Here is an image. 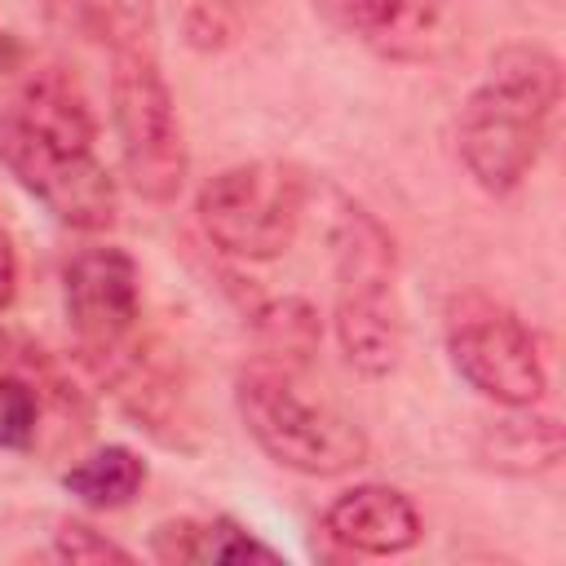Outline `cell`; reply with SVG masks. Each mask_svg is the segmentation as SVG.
<instances>
[{
    "mask_svg": "<svg viewBox=\"0 0 566 566\" xmlns=\"http://www.w3.org/2000/svg\"><path fill=\"white\" fill-rule=\"evenodd\" d=\"M93 111L80 84L49 66L22 80L0 111V164L62 226L106 230L115 221V181L93 155Z\"/></svg>",
    "mask_w": 566,
    "mask_h": 566,
    "instance_id": "6da1fadb",
    "label": "cell"
},
{
    "mask_svg": "<svg viewBox=\"0 0 566 566\" xmlns=\"http://www.w3.org/2000/svg\"><path fill=\"white\" fill-rule=\"evenodd\" d=\"M562 102V66L544 44H504L486 80L469 93L455 146L460 164L486 195H509L535 168L553 111Z\"/></svg>",
    "mask_w": 566,
    "mask_h": 566,
    "instance_id": "7a4b0ae2",
    "label": "cell"
},
{
    "mask_svg": "<svg viewBox=\"0 0 566 566\" xmlns=\"http://www.w3.org/2000/svg\"><path fill=\"white\" fill-rule=\"evenodd\" d=\"M332 252H336L340 354L363 376H389L407 340L402 305L394 287V239L367 208L340 199V212L332 226Z\"/></svg>",
    "mask_w": 566,
    "mask_h": 566,
    "instance_id": "3957f363",
    "label": "cell"
},
{
    "mask_svg": "<svg viewBox=\"0 0 566 566\" xmlns=\"http://www.w3.org/2000/svg\"><path fill=\"white\" fill-rule=\"evenodd\" d=\"M234 407L252 442L292 473L340 478L367 460V433L336 407L305 398L279 363H248L234 380Z\"/></svg>",
    "mask_w": 566,
    "mask_h": 566,
    "instance_id": "277c9868",
    "label": "cell"
},
{
    "mask_svg": "<svg viewBox=\"0 0 566 566\" xmlns=\"http://www.w3.org/2000/svg\"><path fill=\"white\" fill-rule=\"evenodd\" d=\"M111 115H115V137H119V159L128 186L150 199L168 203L177 199L186 181V137L177 119L172 88L146 49V40H124L111 44Z\"/></svg>",
    "mask_w": 566,
    "mask_h": 566,
    "instance_id": "5b68a950",
    "label": "cell"
},
{
    "mask_svg": "<svg viewBox=\"0 0 566 566\" xmlns=\"http://www.w3.org/2000/svg\"><path fill=\"white\" fill-rule=\"evenodd\" d=\"M305 217V177L287 164L256 159L217 172L199 190V226L226 256L274 261L296 243Z\"/></svg>",
    "mask_w": 566,
    "mask_h": 566,
    "instance_id": "8992f818",
    "label": "cell"
},
{
    "mask_svg": "<svg viewBox=\"0 0 566 566\" xmlns=\"http://www.w3.org/2000/svg\"><path fill=\"white\" fill-rule=\"evenodd\" d=\"M447 354L451 367L500 407L539 402L548 376L531 327L500 301L482 292H464L447 305Z\"/></svg>",
    "mask_w": 566,
    "mask_h": 566,
    "instance_id": "52a82bcc",
    "label": "cell"
},
{
    "mask_svg": "<svg viewBox=\"0 0 566 566\" xmlns=\"http://www.w3.org/2000/svg\"><path fill=\"white\" fill-rule=\"evenodd\" d=\"M66 323L80 349L102 367L119 371L133 358V332L142 318L137 301V265L119 248H84L62 279Z\"/></svg>",
    "mask_w": 566,
    "mask_h": 566,
    "instance_id": "ba28073f",
    "label": "cell"
},
{
    "mask_svg": "<svg viewBox=\"0 0 566 566\" xmlns=\"http://www.w3.org/2000/svg\"><path fill=\"white\" fill-rule=\"evenodd\" d=\"M389 62H447L464 44L460 0H358L340 22Z\"/></svg>",
    "mask_w": 566,
    "mask_h": 566,
    "instance_id": "9c48e42d",
    "label": "cell"
},
{
    "mask_svg": "<svg viewBox=\"0 0 566 566\" xmlns=\"http://www.w3.org/2000/svg\"><path fill=\"white\" fill-rule=\"evenodd\" d=\"M323 526L336 544L367 553V557H389V553H407L420 539V513L416 504L380 482L354 486L345 495H336L323 513Z\"/></svg>",
    "mask_w": 566,
    "mask_h": 566,
    "instance_id": "30bf717a",
    "label": "cell"
},
{
    "mask_svg": "<svg viewBox=\"0 0 566 566\" xmlns=\"http://www.w3.org/2000/svg\"><path fill=\"white\" fill-rule=\"evenodd\" d=\"M150 548L164 562H279L274 548H265L261 539H252L248 531H239L226 517H217L208 526H199V522H164L150 535Z\"/></svg>",
    "mask_w": 566,
    "mask_h": 566,
    "instance_id": "8fae6325",
    "label": "cell"
},
{
    "mask_svg": "<svg viewBox=\"0 0 566 566\" xmlns=\"http://www.w3.org/2000/svg\"><path fill=\"white\" fill-rule=\"evenodd\" d=\"M478 455L500 473H539L562 460V429L553 416H509L482 433Z\"/></svg>",
    "mask_w": 566,
    "mask_h": 566,
    "instance_id": "7c38bea8",
    "label": "cell"
},
{
    "mask_svg": "<svg viewBox=\"0 0 566 566\" xmlns=\"http://www.w3.org/2000/svg\"><path fill=\"white\" fill-rule=\"evenodd\" d=\"M142 482H146V464L128 447H102L62 473V486L88 509H119L142 491Z\"/></svg>",
    "mask_w": 566,
    "mask_h": 566,
    "instance_id": "4fadbf2b",
    "label": "cell"
},
{
    "mask_svg": "<svg viewBox=\"0 0 566 566\" xmlns=\"http://www.w3.org/2000/svg\"><path fill=\"white\" fill-rule=\"evenodd\" d=\"M256 332L274 354H292L305 358L318 345V314L301 301V296H283V301H265L256 314Z\"/></svg>",
    "mask_w": 566,
    "mask_h": 566,
    "instance_id": "5bb4252c",
    "label": "cell"
},
{
    "mask_svg": "<svg viewBox=\"0 0 566 566\" xmlns=\"http://www.w3.org/2000/svg\"><path fill=\"white\" fill-rule=\"evenodd\" d=\"M35 389L18 376H0V447H27L35 438Z\"/></svg>",
    "mask_w": 566,
    "mask_h": 566,
    "instance_id": "9a60e30c",
    "label": "cell"
},
{
    "mask_svg": "<svg viewBox=\"0 0 566 566\" xmlns=\"http://www.w3.org/2000/svg\"><path fill=\"white\" fill-rule=\"evenodd\" d=\"M84 18H93L111 44H124V40H142L146 22H150V0H75Z\"/></svg>",
    "mask_w": 566,
    "mask_h": 566,
    "instance_id": "2e32d148",
    "label": "cell"
},
{
    "mask_svg": "<svg viewBox=\"0 0 566 566\" xmlns=\"http://www.w3.org/2000/svg\"><path fill=\"white\" fill-rule=\"evenodd\" d=\"M57 553L71 557V562H128V553L119 544H111L106 535H97L84 522H66L57 531Z\"/></svg>",
    "mask_w": 566,
    "mask_h": 566,
    "instance_id": "e0dca14e",
    "label": "cell"
},
{
    "mask_svg": "<svg viewBox=\"0 0 566 566\" xmlns=\"http://www.w3.org/2000/svg\"><path fill=\"white\" fill-rule=\"evenodd\" d=\"M18 292V252H13V239L0 230V310L13 301Z\"/></svg>",
    "mask_w": 566,
    "mask_h": 566,
    "instance_id": "ac0fdd59",
    "label": "cell"
},
{
    "mask_svg": "<svg viewBox=\"0 0 566 566\" xmlns=\"http://www.w3.org/2000/svg\"><path fill=\"white\" fill-rule=\"evenodd\" d=\"M318 4H323V13H327L332 22H345V18H349V9H354L358 0H318Z\"/></svg>",
    "mask_w": 566,
    "mask_h": 566,
    "instance_id": "d6986e66",
    "label": "cell"
}]
</instances>
